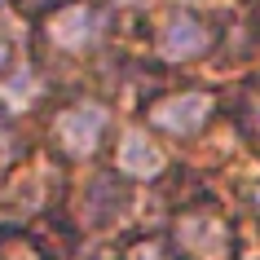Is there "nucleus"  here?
I'll use <instances>...</instances> for the list:
<instances>
[{
  "label": "nucleus",
  "instance_id": "4",
  "mask_svg": "<svg viewBox=\"0 0 260 260\" xmlns=\"http://www.w3.org/2000/svg\"><path fill=\"white\" fill-rule=\"evenodd\" d=\"M177 238H181V247H190L199 260H225V247H230L225 225H220L216 216H185L177 225Z\"/></svg>",
  "mask_w": 260,
  "mask_h": 260
},
{
  "label": "nucleus",
  "instance_id": "11",
  "mask_svg": "<svg viewBox=\"0 0 260 260\" xmlns=\"http://www.w3.org/2000/svg\"><path fill=\"white\" fill-rule=\"evenodd\" d=\"M0 5H5V0H0Z\"/></svg>",
  "mask_w": 260,
  "mask_h": 260
},
{
  "label": "nucleus",
  "instance_id": "5",
  "mask_svg": "<svg viewBox=\"0 0 260 260\" xmlns=\"http://www.w3.org/2000/svg\"><path fill=\"white\" fill-rule=\"evenodd\" d=\"M93 36H97V14L88 5H71L62 14H53V22H49V40L57 49H88Z\"/></svg>",
  "mask_w": 260,
  "mask_h": 260
},
{
  "label": "nucleus",
  "instance_id": "9",
  "mask_svg": "<svg viewBox=\"0 0 260 260\" xmlns=\"http://www.w3.org/2000/svg\"><path fill=\"white\" fill-rule=\"evenodd\" d=\"M5 57H9V44H5V36H0V67H5Z\"/></svg>",
  "mask_w": 260,
  "mask_h": 260
},
{
  "label": "nucleus",
  "instance_id": "7",
  "mask_svg": "<svg viewBox=\"0 0 260 260\" xmlns=\"http://www.w3.org/2000/svg\"><path fill=\"white\" fill-rule=\"evenodd\" d=\"M0 93H5V102H9L14 110H22L31 97H36V75H31V67H18V71H14V80L0 84Z\"/></svg>",
  "mask_w": 260,
  "mask_h": 260
},
{
  "label": "nucleus",
  "instance_id": "3",
  "mask_svg": "<svg viewBox=\"0 0 260 260\" xmlns=\"http://www.w3.org/2000/svg\"><path fill=\"white\" fill-rule=\"evenodd\" d=\"M207 44H212L207 27L190 14H172L164 22V31H159V57H168V62H190V57L203 53Z\"/></svg>",
  "mask_w": 260,
  "mask_h": 260
},
{
  "label": "nucleus",
  "instance_id": "2",
  "mask_svg": "<svg viewBox=\"0 0 260 260\" xmlns=\"http://www.w3.org/2000/svg\"><path fill=\"white\" fill-rule=\"evenodd\" d=\"M207 115H212V97L207 93H177V97H168V102H159V106L150 110V119L159 123L164 133H177V137L199 133Z\"/></svg>",
  "mask_w": 260,
  "mask_h": 260
},
{
  "label": "nucleus",
  "instance_id": "6",
  "mask_svg": "<svg viewBox=\"0 0 260 260\" xmlns=\"http://www.w3.org/2000/svg\"><path fill=\"white\" fill-rule=\"evenodd\" d=\"M119 168L128 177H159V172H164V150H159L141 128H128L123 141H119Z\"/></svg>",
  "mask_w": 260,
  "mask_h": 260
},
{
  "label": "nucleus",
  "instance_id": "1",
  "mask_svg": "<svg viewBox=\"0 0 260 260\" xmlns=\"http://www.w3.org/2000/svg\"><path fill=\"white\" fill-rule=\"evenodd\" d=\"M102 128H106V106L102 102H80V106H67L57 115V141L80 159L97 150Z\"/></svg>",
  "mask_w": 260,
  "mask_h": 260
},
{
  "label": "nucleus",
  "instance_id": "8",
  "mask_svg": "<svg viewBox=\"0 0 260 260\" xmlns=\"http://www.w3.org/2000/svg\"><path fill=\"white\" fill-rule=\"evenodd\" d=\"M133 260H159V247H133Z\"/></svg>",
  "mask_w": 260,
  "mask_h": 260
},
{
  "label": "nucleus",
  "instance_id": "10",
  "mask_svg": "<svg viewBox=\"0 0 260 260\" xmlns=\"http://www.w3.org/2000/svg\"><path fill=\"white\" fill-rule=\"evenodd\" d=\"M256 212H260V190H256Z\"/></svg>",
  "mask_w": 260,
  "mask_h": 260
}]
</instances>
